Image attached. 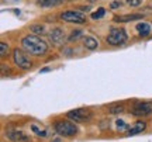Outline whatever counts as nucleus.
<instances>
[{"instance_id": "1", "label": "nucleus", "mask_w": 152, "mask_h": 142, "mask_svg": "<svg viewBox=\"0 0 152 142\" xmlns=\"http://www.w3.org/2000/svg\"><path fill=\"white\" fill-rule=\"evenodd\" d=\"M21 45L28 54L35 55V56L44 55L48 51L47 42L42 41V39L39 38V37H37V35H26V37L21 39Z\"/></svg>"}, {"instance_id": "2", "label": "nucleus", "mask_w": 152, "mask_h": 142, "mask_svg": "<svg viewBox=\"0 0 152 142\" xmlns=\"http://www.w3.org/2000/svg\"><path fill=\"white\" fill-rule=\"evenodd\" d=\"M54 130L56 134H59L62 137H75L76 134H77V127L73 122L66 121V120L56 121L54 125Z\"/></svg>"}, {"instance_id": "3", "label": "nucleus", "mask_w": 152, "mask_h": 142, "mask_svg": "<svg viewBox=\"0 0 152 142\" xmlns=\"http://www.w3.org/2000/svg\"><path fill=\"white\" fill-rule=\"evenodd\" d=\"M106 41H107V44L113 45V47L123 45L127 41V33H125L123 28H111L109 35H107V38H106Z\"/></svg>"}, {"instance_id": "4", "label": "nucleus", "mask_w": 152, "mask_h": 142, "mask_svg": "<svg viewBox=\"0 0 152 142\" xmlns=\"http://www.w3.org/2000/svg\"><path fill=\"white\" fill-rule=\"evenodd\" d=\"M13 59H14V63H16L18 68H21L24 71L31 69V60L28 59V56L26 55V52H23L21 49L17 48L13 51Z\"/></svg>"}, {"instance_id": "5", "label": "nucleus", "mask_w": 152, "mask_h": 142, "mask_svg": "<svg viewBox=\"0 0 152 142\" xmlns=\"http://www.w3.org/2000/svg\"><path fill=\"white\" fill-rule=\"evenodd\" d=\"M92 111L87 109H75L72 111H68L66 113V117L71 118L73 121H77V122H82V121H89L92 118Z\"/></svg>"}, {"instance_id": "6", "label": "nucleus", "mask_w": 152, "mask_h": 142, "mask_svg": "<svg viewBox=\"0 0 152 142\" xmlns=\"http://www.w3.org/2000/svg\"><path fill=\"white\" fill-rule=\"evenodd\" d=\"M61 20H64L66 23H75V24H83L86 23V18L82 14L80 11H73V10H68L61 13Z\"/></svg>"}, {"instance_id": "7", "label": "nucleus", "mask_w": 152, "mask_h": 142, "mask_svg": "<svg viewBox=\"0 0 152 142\" xmlns=\"http://www.w3.org/2000/svg\"><path fill=\"white\" fill-rule=\"evenodd\" d=\"M49 37V41L55 45V47H61V45L65 44L66 41V35H65V31L62 28L56 27V28H52L48 34Z\"/></svg>"}, {"instance_id": "8", "label": "nucleus", "mask_w": 152, "mask_h": 142, "mask_svg": "<svg viewBox=\"0 0 152 142\" xmlns=\"http://www.w3.org/2000/svg\"><path fill=\"white\" fill-rule=\"evenodd\" d=\"M131 113L137 117H145V115L152 114V101H144V103L135 104Z\"/></svg>"}, {"instance_id": "9", "label": "nucleus", "mask_w": 152, "mask_h": 142, "mask_svg": "<svg viewBox=\"0 0 152 142\" xmlns=\"http://www.w3.org/2000/svg\"><path fill=\"white\" fill-rule=\"evenodd\" d=\"M6 137L9 138L11 142H27L28 138L23 131L18 130H7L6 131Z\"/></svg>"}, {"instance_id": "10", "label": "nucleus", "mask_w": 152, "mask_h": 142, "mask_svg": "<svg viewBox=\"0 0 152 142\" xmlns=\"http://www.w3.org/2000/svg\"><path fill=\"white\" fill-rule=\"evenodd\" d=\"M145 127L147 124L144 122V121H137L132 124V127H130V131H128V135H137V134H140L145 130Z\"/></svg>"}, {"instance_id": "11", "label": "nucleus", "mask_w": 152, "mask_h": 142, "mask_svg": "<svg viewBox=\"0 0 152 142\" xmlns=\"http://www.w3.org/2000/svg\"><path fill=\"white\" fill-rule=\"evenodd\" d=\"M142 18L141 14H127V16H117L114 18V21L117 23H128V21H134V20H140Z\"/></svg>"}, {"instance_id": "12", "label": "nucleus", "mask_w": 152, "mask_h": 142, "mask_svg": "<svg viewBox=\"0 0 152 142\" xmlns=\"http://www.w3.org/2000/svg\"><path fill=\"white\" fill-rule=\"evenodd\" d=\"M137 31H138V34L141 37H147V35L151 34V24H148V23H140L137 25Z\"/></svg>"}, {"instance_id": "13", "label": "nucleus", "mask_w": 152, "mask_h": 142, "mask_svg": "<svg viewBox=\"0 0 152 142\" xmlns=\"http://www.w3.org/2000/svg\"><path fill=\"white\" fill-rule=\"evenodd\" d=\"M83 45H85L87 49H96L99 44H97V41L93 38V37H86V38L83 39Z\"/></svg>"}, {"instance_id": "14", "label": "nucleus", "mask_w": 152, "mask_h": 142, "mask_svg": "<svg viewBox=\"0 0 152 142\" xmlns=\"http://www.w3.org/2000/svg\"><path fill=\"white\" fill-rule=\"evenodd\" d=\"M64 0H38V4L41 7H52V6H56L62 3Z\"/></svg>"}, {"instance_id": "15", "label": "nucleus", "mask_w": 152, "mask_h": 142, "mask_svg": "<svg viewBox=\"0 0 152 142\" xmlns=\"http://www.w3.org/2000/svg\"><path fill=\"white\" fill-rule=\"evenodd\" d=\"M30 30H31L34 34H45V30H44L42 25H37V24H34V25L30 27Z\"/></svg>"}, {"instance_id": "16", "label": "nucleus", "mask_w": 152, "mask_h": 142, "mask_svg": "<svg viewBox=\"0 0 152 142\" xmlns=\"http://www.w3.org/2000/svg\"><path fill=\"white\" fill-rule=\"evenodd\" d=\"M7 54H9V45L1 41V42H0V55H1V56H6Z\"/></svg>"}, {"instance_id": "17", "label": "nucleus", "mask_w": 152, "mask_h": 142, "mask_svg": "<svg viewBox=\"0 0 152 142\" xmlns=\"http://www.w3.org/2000/svg\"><path fill=\"white\" fill-rule=\"evenodd\" d=\"M104 9H99L97 11H94V13H92V18L93 20H99V18H102V17L104 16Z\"/></svg>"}, {"instance_id": "18", "label": "nucleus", "mask_w": 152, "mask_h": 142, "mask_svg": "<svg viewBox=\"0 0 152 142\" xmlns=\"http://www.w3.org/2000/svg\"><path fill=\"white\" fill-rule=\"evenodd\" d=\"M82 35V31L80 30H76V31H73V33L69 35V38H68V41H76V39L79 38Z\"/></svg>"}, {"instance_id": "19", "label": "nucleus", "mask_w": 152, "mask_h": 142, "mask_svg": "<svg viewBox=\"0 0 152 142\" xmlns=\"http://www.w3.org/2000/svg\"><path fill=\"white\" fill-rule=\"evenodd\" d=\"M121 111H123V107H121V106H113V107L109 109V113H111V114H118Z\"/></svg>"}, {"instance_id": "20", "label": "nucleus", "mask_w": 152, "mask_h": 142, "mask_svg": "<svg viewBox=\"0 0 152 142\" xmlns=\"http://www.w3.org/2000/svg\"><path fill=\"white\" fill-rule=\"evenodd\" d=\"M115 125H117V130H127L128 128V125L123 120H117L115 121Z\"/></svg>"}, {"instance_id": "21", "label": "nucleus", "mask_w": 152, "mask_h": 142, "mask_svg": "<svg viewBox=\"0 0 152 142\" xmlns=\"http://www.w3.org/2000/svg\"><path fill=\"white\" fill-rule=\"evenodd\" d=\"M127 3H128L131 7H138V6L142 3V0H127Z\"/></svg>"}, {"instance_id": "22", "label": "nucleus", "mask_w": 152, "mask_h": 142, "mask_svg": "<svg viewBox=\"0 0 152 142\" xmlns=\"http://www.w3.org/2000/svg\"><path fill=\"white\" fill-rule=\"evenodd\" d=\"M31 130H33V131L35 132L37 135H41V137H45V135H47V132H45V131H41V130H38L35 125H31Z\"/></svg>"}, {"instance_id": "23", "label": "nucleus", "mask_w": 152, "mask_h": 142, "mask_svg": "<svg viewBox=\"0 0 152 142\" xmlns=\"http://www.w3.org/2000/svg\"><path fill=\"white\" fill-rule=\"evenodd\" d=\"M120 6H121V1H114L111 3V9H118Z\"/></svg>"}, {"instance_id": "24", "label": "nucleus", "mask_w": 152, "mask_h": 142, "mask_svg": "<svg viewBox=\"0 0 152 142\" xmlns=\"http://www.w3.org/2000/svg\"><path fill=\"white\" fill-rule=\"evenodd\" d=\"M71 52H72V49H65V55H68V56L71 55Z\"/></svg>"}, {"instance_id": "25", "label": "nucleus", "mask_w": 152, "mask_h": 142, "mask_svg": "<svg viewBox=\"0 0 152 142\" xmlns=\"http://www.w3.org/2000/svg\"><path fill=\"white\" fill-rule=\"evenodd\" d=\"M80 10H82V11H89V10H90V9H89V7H82Z\"/></svg>"}, {"instance_id": "26", "label": "nucleus", "mask_w": 152, "mask_h": 142, "mask_svg": "<svg viewBox=\"0 0 152 142\" xmlns=\"http://www.w3.org/2000/svg\"><path fill=\"white\" fill-rule=\"evenodd\" d=\"M49 71H51L49 68H44V69H41V72H49Z\"/></svg>"}]
</instances>
